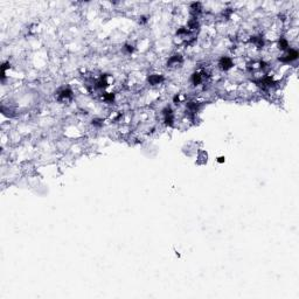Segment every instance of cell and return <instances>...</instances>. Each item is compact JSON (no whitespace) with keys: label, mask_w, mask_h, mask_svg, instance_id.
I'll return each mask as SVG.
<instances>
[{"label":"cell","mask_w":299,"mask_h":299,"mask_svg":"<svg viewBox=\"0 0 299 299\" xmlns=\"http://www.w3.org/2000/svg\"><path fill=\"white\" fill-rule=\"evenodd\" d=\"M96 87L99 89H104L105 87H107V81H106V76H102L98 81L96 82Z\"/></svg>","instance_id":"cell-8"},{"label":"cell","mask_w":299,"mask_h":299,"mask_svg":"<svg viewBox=\"0 0 299 299\" xmlns=\"http://www.w3.org/2000/svg\"><path fill=\"white\" fill-rule=\"evenodd\" d=\"M125 50L127 53H132V51H133V48H132V46H129V45H127V46H125Z\"/></svg>","instance_id":"cell-11"},{"label":"cell","mask_w":299,"mask_h":299,"mask_svg":"<svg viewBox=\"0 0 299 299\" xmlns=\"http://www.w3.org/2000/svg\"><path fill=\"white\" fill-rule=\"evenodd\" d=\"M298 56H299V54H298V51H297L296 49H290L289 51H288V54H286L285 56H283V58H279V61L289 63V62H292V61L297 60Z\"/></svg>","instance_id":"cell-2"},{"label":"cell","mask_w":299,"mask_h":299,"mask_svg":"<svg viewBox=\"0 0 299 299\" xmlns=\"http://www.w3.org/2000/svg\"><path fill=\"white\" fill-rule=\"evenodd\" d=\"M164 81V77L161 75H151L148 76V83L152 84V86H155V84H160L161 82Z\"/></svg>","instance_id":"cell-4"},{"label":"cell","mask_w":299,"mask_h":299,"mask_svg":"<svg viewBox=\"0 0 299 299\" xmlns=\"http://www.w3.org/2000/svg\"><path fill=\"white\" fill-rule=\"evenodd\" d=\"M200 4L199 2H193L192 5H191V10L193 13H198V12H200Z\"/></svg>","instance_id":"cell-9"},{"label":"cell","mask_w":299,"mask_h":299,"mask_svg":"<svg viewBox=\"0 0 299 299\" xmlns=\"http://www.w3.org/2000/svg\"><path fill=\"white\" fill-rule=\"evenodd\" d=\"M58 96L60 99H68L73 97V91L69 88H63L58 92Z\"/></svg>","instance_id":"cell-3"},{"label":"cell","mask_w":299,"mask_h":299,"mask_svg":"<svg viewBox=\"0 0 299 299\" xmlns=\"http://www.w3.org/2000/svg\"><path fill=\"white\" fill-rule=\"evenodd\" d=\"M234 66V62H232V60L230 58H228V56H223V58H220V61H219V68L223 70V71H227V70H229L230 68H232Z\"/></svg>","instance_id":"cell-1"},{"label":"cell","mask_w":299,"mask_h":299,"mask_svg":"<svg viewBox=\"0 0 299 299\" xmlns=\"http://www.w3.org/2000/svg\"><path fill=\"white\" fill-rule=\"evenodd\" d=\"M103 98H104V101H106V102H112L115 99V95L112 92H106L105 95L103 96Z\"/></svg>","instance_id":"cell-10"},{"label":"cell","mask_w":299,"mask_h":299,"mask_svg":"<svg viewBox=\"0 0 299 299\" xmlns=\"http://www.w3.org/2000/svg\"><path fill=\"white\" fill-rule=\"evenodd\" d=\"M278 48L280 50H286L289 48V41L284 38H280L279 41H278Z\"/></svg>","instance_id":"cell-7"},{"label":"cell","mask_w":299,"mask_h":299,"mask_svg":"<svg viewBox=\"0 0 299 299\" xmlns=\"http://www.w3.org/2000/svg\"><path fill=\"white\" fill-rule=\"evenodd\" d=\"M181 61H182V56L180 55V54H175L173 56H171L170 60L167 61V64H170V66H172V64H178V63H181Z\"/></svg>","instance_id":"cell-5"},{"label":"cell","mask_w":299,"mask_h":299,"mask_svg":"<svg viewBox=\"0 0 299 299\" xmlns=\"http://www.w3.org/2000/svg\"><path fill=\"white\" fill-rule=\"evenodd\" d=\"M217 161H219V163H224V157H220Z\"/></svg>","instance_id":"cell-12"},{"label":"cell","mask_w":299,"mask_h":299,"mask_svg":"<svg viewBox=\"0 0 299 299\" xmlns=\"http://www.w3.org/2000/svg\"><path fill=\"white\" fill-rule=\"evenodd\" d=\"M191 81H192V83H193L194 86H199L202 82V75L199 74V73H194L193 75H192Z\"/></svg>","instance_id":"cell-6"}]
</instances>
